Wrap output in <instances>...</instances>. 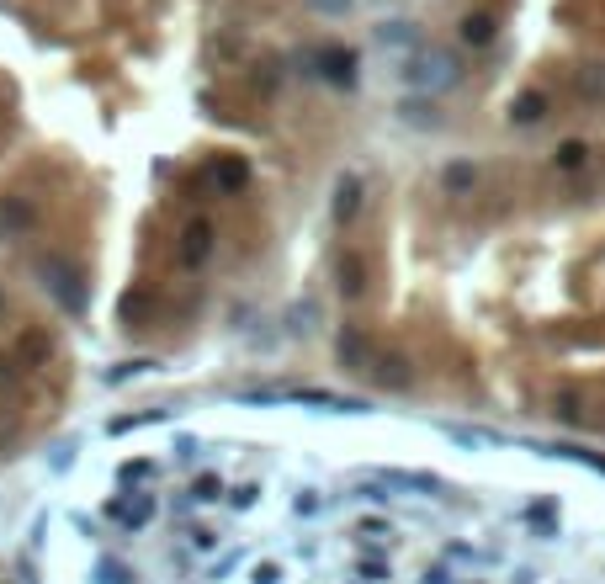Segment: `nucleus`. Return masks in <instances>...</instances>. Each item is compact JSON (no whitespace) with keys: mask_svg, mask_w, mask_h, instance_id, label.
<instances>
[{"mask_svg":"<svg viewBox=\"0 0 605 584\" xmlns=\"http://www.w3.org/2000/svg\"><path fill=\"white\" fill-rule=\"evenodd\" d=\"M415 80H425V86H452V80H456V64L446 59V54H430V59L415 64Z\"/></svg>","mask_w":605,"mask_h":584,"instance_id":"nucleus-1","label":"nucleus"},{"mask_svg":"<svg viewBox=\"0 0 605 584\" xmlns=\"http://www.w3.org/2000/svg\"><path fill=\"white\" fill-rule=\"evenodd\" d=\"M377 37H383V43H409V37H415V27H409V22H394V27H383Z\"/></svg>","mask_w":605,"mask_h":584,"instance_id":"nucleus-2","label":"nucleus"}]
</instances>
